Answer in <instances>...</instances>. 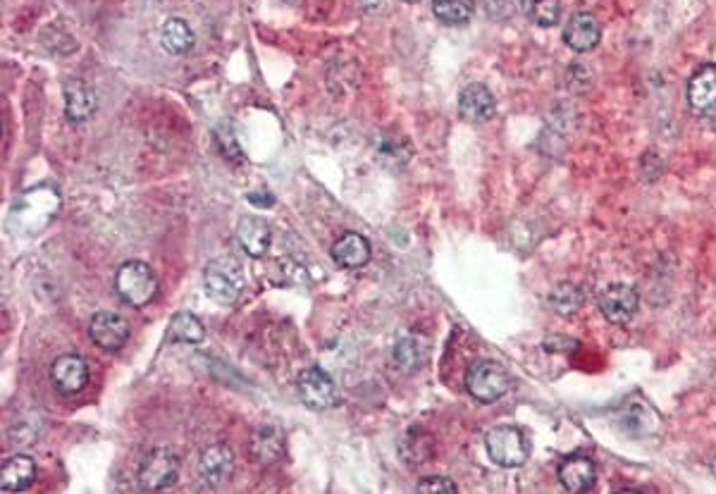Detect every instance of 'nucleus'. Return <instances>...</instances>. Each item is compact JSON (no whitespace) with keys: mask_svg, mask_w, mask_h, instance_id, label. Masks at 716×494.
<instances>
[{"mask_svg":"<svg viewBox=\"0 0 716 494\" xmlns=\"http://www.w3.org/2000/svg\"><path fill=\"white\" fill-rule=\"evenodd\" d=\"M411 153L413 148L404 139L387 137L378 148V160L387 170H401L411 160Z\"/></svg>","mask_w":716,"mask_h":494,"instance_id":"27","label":"nucleus"},{"mask_svg":"<svg viewBox=\"0 0 716 494\" xmlns=\"http://www.w3.org/2000/svg\"><path fill=\"white\" fill-rule=\"evenodd\" d=\"M712 471H714V475H716V459L712 461Z\"/></svg>","mask_w":716,"mask_h":494,"instance_id":"33","label":"nucleus"},{"mask_svg":"<svg viewBox=\"0 0 716 494\" xmlns=\"http://www.w3.org/2000/svg\"><path fill=\"white\" fill-rule=\"evenodd\" d=\"M218 146L220 151L225 153V158H232V160H242L244 153H242V146L237 144V139H234V132H232V125L230 122H225V125L218 127Z\"/></svg>","mask_w":716,"mask_h":494,"instance_id":"29","label":"nucleus"},{"mask_svg":"<svg viewBox=\"0 0 716 494\" xmlns=\"http://www.w3.org/2000/svg\"><path fill=\"white\" fill-rule=\"evenodd\" d=\"M115 289L127 306L144 308L158 294V277L151 270V265L141 261H127L117 270Z\"/></svg>","mask_w":716,"mask_h":494,"instance_id":"2","label":"nucleus"},{"mask_svg":"<svg viewBox=\"0 0 716 494\" xmlns=\"http://www.w3.org/2000/svg\"><path fill=\"white\" fill-rule=\"evenodd\" d=\"M521 8L537 27H554L561 20V0H521Z\"/></svg>","mask_w":716,"mask_h":494,"instance_id":"26","label":"nucleus"},{"mask_svg":"<svg viewBox=\"0 0 716 494\" xmlns=\"http://www.w3.org/2000/svg\"><path fill=\"white\" fill-rule=\"evenodd\" d=\"M459 113L466 122L485 125L497 113V101L492 91L483 84H468L459 96Z\"/></svg>","mask_w":716,"mask_h":494,"instance_id":"13","label":"nucleus"},{"mask_svg":"<svg viewBox=\"0 0 716 494\" xmlns=\"http://www.w3.org/2000/svg\"><path fill=\"white\" fill-rule=\"evenodd\" d=\"M36 480V461L32 456L15 454L3 461L0 468V490L3 492H24Z\"/></svg>","mask_w":716,"mask_h":494,"instance_id":"19","label":"nucleus"},{"mask_svg":"<svg viewBox=\"0 0 716 494\" xmlns=\"http://www.w3.org/2000/svg\"><path fill=\"white\" fill-rule=\"evenodd\" d=\"M270 225L258 215H244L237 225V242L251 258H263L270 249Z\"/></svg>","mask_w":716,"mask_h":494,"instance_id":"17","label":"nucleus"},{"mask_svg":"<svg viewBox=\"0 0 716 494\" xmlns=\"http://www.w3.org/2000/svg\"><path fill=\"white\" fill-rule=\"evenodd\" d=\"M511 387V378L506 368L497 361H475L466 373V389L473 399L492 404L502 399Z\"/></svg>","mask_w":716,"mask_h":494,"instance_id":"4","label":"nucleus"},{"mask_svg":"<svg viewBox=\"0 0 716 494\" xmlns=\"http://www.w3.org/2000/svg\"><path fill=\"white\" fill-rule=\"evenodd\" d=\"M332 261L344 270L363 268L370 261V242L358 232H344L342 237L332 244Z\"/></svg>","mask_w":716,"mask_h":494,"instance_id":"16","label":"nucleus"},{"mask_svg":"<svg viewBox=\"0 0 716 494\" xmlns=\"http://www.w3.org/2000/svg\"><path fill=\"white\" fill-rule=\"evenodd\" d=\"M65 94V115L67 120L79 125V122H86L91 115L96 113L98 98L89 84H84L82 79H70L63 86Z\"/></svg>","mask_w":716,"mask_h":494,"instance_id":"15","label":"nucleus"},{"mask_svg":"<svg viewBox=\"0 0 716 494\" xmlns=\"http://www.w3.org/2000/svg\"><path fill=\"white\" fill-rule=\"evenodd\" d=\"M234 473V452L227 444L215 442L206 447L199 456V475L208 485L218 487L232 478Z\"/></svg>","mask_w":716,"mask_h":494,"instance_id":"12","label":"nucleus"},{"mask_svg":"<svg viewBox=\"0 0 716 494\" xmlns=\"http://www.w3.org/2000/svg\"><path fill=\"white\" fill-rule=\"evenodd\" d=\"M432 12L442 24L461 27L473 20L475 3L473 0H432Z\"/></svg>","mask_w":716,"mask_h":494,"instance_id":"23","label":"nucleus"},{"mask_svg":"<svg viewBox=\"0 0 716 494\" xmlns=\"http://www.w3.org/2000/svg\"><path fill=\"white\" fill-rule=\"evenodd\" d=\"M559 483L573 494L590 492L597 483V468L588 456L573 454L559 463Z\"/></svg>","mask_w":716,"mask_h":494,"instance_id":"14","label":"nucleus"},{"mask_svg":"<svg viewBox=\"0 0 716 494\" xmlns=\"http://www.w3.org/2000/svg\"><path fill=\"white\" fill-rule=\"evenodd\" d=\"M160 41H163V46L168 48L170 53L182 55V53L191 51V46H194V32H191V27L184 20H179V17H170V20L163 24Z\"/></svg>","mask_w":716,"mask_h":494,"instance_id":"24","label":"nucleus"},{"mask_svg":"<svg viewBox=\"0 0 716 494\" xmlns=\"http://www.w3.org/2000/svg\"><path fill=\"white\" fill-rule=\"evenodd\" d=\"M480 3H483L485 15L495 22L509 20L516 12V0H480Z\"/></svg>","mask_w":716,"mask_h":494,"instance_id":"31","label":"nucleus"},{"mask_svg":"<svg viewBox=\"0 0 716 494\" xmlns=\"http://www.w3.org/2000/svg\"><path fill=\"white\" fill-rule=\"evenodd\" d=\"M487 456L502 468H518L528 461L530 442L516 425H497L485 437Z\"/></svg>","mask_w":716,"mask_h":494,"instance_id":"3","label":"nucleus"},{"mask_svg":"<svg viewBox=\"0 0 716 494\" xmlns=\"http://www.w3.org/2000/svg\"><path fill=\"white\" fill-rule=\"evenodd\" d=\"M327 77H337V79H327V86H330L332 94H349V91L356 86V65L332 63Z\"/></svg>","mask_w":716,"mask_h":494,"instance_id":"28","label":"nucleus"},{"mask_svg":"<svg viewBox=\"0 0 716 494\" xmlns=\"http://www.w3.org/2000/svg\"><path fill=\"white\" fill-rule=\"evenodd\" d=\"M51 382L60 394H79L89 382V363L77 354L58 356L51 366Z\"/></svg>","mask_w":716,"mask_h":494,"instance_id":"10","label":"nucleus"},{"mask_svg":"<svg viewBox=\"0 0 716 494\" xmlns=\"http://www.w3.org/2000/svg\"><path fill=\"white\" fill-rule=\"evenodd\" d=\"M583 304L585 294L580 292L576 284H559V287H554V292L549 294V306L554 308L557 316H576Z\"/></svg>","mask_w":716,"mask_h":494,"instance_id":"25","label":"nucleus"},{"mask_svg":"<svg viewBox=\"0 0 716 494\" xmlns=\"http://www.w3.org/2000/svg\"><path fill=\"white\" fill-rule=\"evenodd\" d=\"M179 478V459L170 449H153L139 468V485L148 492L168 490Z\"/></svg>","mask_w":716,"mask_h":494,"instance_id":"7","label":"nucleus"},{"mask_svg":"<svg viewBox=\"0 0 716 494\" xmlns=\"http://www.w3.org/2000/svg\"><path fill=\"white\" fill-rule=\"evenodd\" d=\"M285 454V437L273 425H263L251 437V456L261 463H275Z\"/></svg>","mask_w":716,"mask_h":494,"instance_id":"20","label":"nucleus"},{"mask_svg":"<svg viewBox=\"0 0 716 494\" xmlns=\"http://www.w3.org/2000/svg\"><path fill=\"white\" fill-rule=\"evenodd\" d=\"M416 492L421 494H456L459 487H456L449 478H442V475H430V478H423L418 483Z\"/></svg>","mask_w":716,"mask_h":494,"instance_id":"30","label":"nucleus"},{"mask_svg":"<svg viewBox=\"0 0 716 494\" xmlns=\"http://www.w3.org/2000/svg\"><path fill=\"white\" fill-rule=\"evenodd\" d=\"M564 41L571 51L590 53L600 46L602 27L592 12H576L564 27Z\"/></svg>","mask_w":716,"mask_h":494,"instance_id":"11","label":"nucleus"},{"mask_svg":"<svg viewBox=\"0 0 716 494\" xmlns=\"http://www.w3.org/2000/svg\"><path fill=\"white\" fill-rule=\"evenodd\" d=\"M428 356H430L428 337L418 335V332L399 337L397 344H394V363H397L401 373H416V370H421L425 363H428Z\"/></svg>","mask_w":716,"mask_h":494,"instance_id":"18","label":"nucleus"},{"mask_svg":"<svg viewBox=\"0 0 716 494\" xmlns=\"http://www.w3.org/2000/svg\"><path fill=\"white\" fill-rule=\"evenodd\" d=\"M203 287H206V294L211 296L215 304H237L239 296L244 292L242 265L230 256L215 258L203 270Z\"/></svg>","mask_w":716,"mask_h":494,"instance_id":"1","label":"nucleus"},{"mask_svg":"<svg viewBox=\"0 0 716 494\" xmlns=\"http://www.w3.org/2000/svg\"><path fill=\"white\" fill-rule=\"evenodd\" d=\"M600 311L602 316L609 320L611 325H626L631 323L635 313H638L640 299L638 292L631 287V284H609V287L602 289L600 294Z\"/></svg>","mask_w":716,"mask_h":494,"instance_id":"8","label":"nucleus"},{"mask_svg":"<svg viewBox=\"0 0 716 494\" xmlns=\"http://www.w3.org/2000/svg\"><path fill=\"white\" fill-rule=\"evenodd\" d=\"M296 392H299L301 401H304L308 409L313 411H327L339 401L335 380L318 366L301 370L299 380H296Z\"/></svg>","mask_w":716,"mask_h":494,"instance_id":"5","label":"nucleus"},{"mask_svg":"<svg viewBox=\"0 0 716 494\" xmlns=\"http://www.w3.org/2000/svg\"><path fill=\"white\" fill-rule=\"evenodd\" d=\"M358 3L363 5V8L370 10V12H378L387 5V0H358Z\"/></svg>","mask_w":716,"mask_h":494,"instance_id":"32","label":"nucleus"},{"mask_svg":"<svg viewBox=\"0 0 716 494\" xmlns=\"http://www.w3.org/2000/svg\"><path fill=\"white\" fill-rule=\"evenodd\" d=\"M688 103L693 113L716 132V65H702L690 77Z\"/></svg>","mask_w":716,"mask_h":494,"instance_id":"6","label":"nucleus"},{"mask_svg":"<svg viewBox=\"0 0 716 494\" xmlns=\"http://www.w3.org/2000/svg\"><path fill=\"white\" fill-rule=\"evenodd\" d=\"M404 3H418V0H404Z\"/></svg>","mask_w":716,"mask_h":494,"instance_id":"34","label":"nucleus"},{"mask_svg":"<svg viewBox=\"0 0 716 494\" xmlns=\"http://www.w3.org/2000/svg\"><path fill=\"white\" fill-rule=\"evenodd\" d=\"M432 447H435L432 435H428L423 428H413L401 437L399 454L401 459L411 463V466H421V463H425L432 456Z\"/></svg>","mask_w":716,"mask_h":494,"instance_id":"21","label":"nucleus"},{"mask_svg":"<svg viewBox=\"0 0 716 494\" xmlns=\"http://www.w3.org/2000/svg\"><path fill=\"white\" fill-rule=\"evenodd\" d=\"M89 337L98 349L120 351L129 339V323L113 311H101L91 318Z\"/></svg>","mask_w":716,"mask_h":494,"instance_id":"9","label":"nucleus"},{"mask_svg":"<svg viewBox=\"0 0 716 494\" xmlns=\"http://www.w3.org/2000/svg\"><path fill=\"white\" fill-rule=\"evenodd\" d=\"M203 337H206V327H203V323L194 316V313L182 311L172 316L168 327V342L201 344Z\"/></svg>","mask_w":716,"mask_h":494,"instance_id":"22","label":"nucleus"}]
</instances>
